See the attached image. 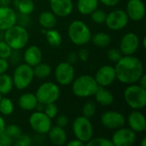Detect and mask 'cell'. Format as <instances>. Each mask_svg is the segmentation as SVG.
<instances>
[{
	"label": "cell",
	"instance_id": "obj_1",
	"mask_svg": "<svg viewBox=\"0 0 146 146\" xmlns=\"http://www.w3.org/2000/svg\"><path fill=\"white\" fill-rule=\"evenodd\" d=\"M114 67L116 80L125 85L138 83L140 77L145 74L142 61L134 55L122 56Z\"/></svg>",
	"mask_w": 146,
	"mask_h": 146
},
{
	"label": "cell",
	"instance_id": "obj_2",
	"mask_svg": "<svg viewBox=\"0 0 146 146\" xmlns=\"http://www.w3.org/2000/svg\"><path fill=\"white\" fill-rule=\"evenodd\" d=\"M3 40L13 50H21L27 45L29 42V33L23 26L15 24L4 31Z\"/></svg>",
	"mask_w": 146,
	"mask_h": 146
},
{
	"label": "cell",
	"instance_id": "obj_3",
	"mask_svg": "<svg viewBox=\"0 0 146 146\" xmlns=\"http://www.w3.org/2000/svg\"><path fill=\"white\" fill-rule=\"evenodd\" d=\"M71 85L74 95L80 98L94 96L99 87L94 76L90 74H82L74 78Z\"/></svg>",
	"mask_w": 146,
	"mask_h": 146
},
{
	"label": "cell",
	"instance_id": "obj_4",
	"mask_svg": "<svg viewBox=\"0 0 146 146\" xmlns=\"http://www.w3.org/2000/svg\"><path fill=\"white\" fill-rule=\"evenodd\" d=\"M92 35L90 27L81 20H74L68 27V36L70 41L77 46L87 44L91 41Z\"/></svg>",
	"mask_w": 146,
	"mask_h": 146
},
{
	"label": "cell",
	"instance_id": "obj_5",
	"mask_svg": "<svg viewBox=\"0 0 146 146\" xmlns=\"http://www.w3.org/2000/svg\"><path fill=\"white\" fill-rule=\"evenodd\" d=\"M123 98L129 108L141 110L146 105V89L137 83L128 85L123 92Z\"/></svg>",
	"mask_w": 146,
	"mask_h": 146
},
{
	"label": "cell",
	"instance_id": "obj_6",
	"mask_svg": "<svg viewBox=\"0 0 146 146\" xmlns=\"http://www.w3.org/2000/svg\"><path fill=\"white\" fill-rule=\"evenodd\" d=\"M34 78L33 67L25 62L18 64L12 75L14 87H15L17 90L23 91L30 86Z\"/></svg>",
	"mask_w": 146,
	"mask_h": 146
},
{
	"label": "cell",
	"instance_id": "obj_7",
	"mask_svg": "<svg viewBox=\"0 0 146 146\" xmlns=\"http://www.w3.org/2000/svg\"><path fill=\"white\" fill-rule=\"evenodd\" d=\"M38 102L43 104L56 103L61 95L59 86L52 81H45L42 83L34 93Z\"/></svg>",
	"mask_w": 146,
	"mask_h": 146
},
{
	"label": "cell",
	"instance_id": "obj_8",
	"mask_svg": "<svg viewBox=\"0 0 146 146\" xmlns=\"http://www.w3.org/2000/svg\"><path fill=\"white\" fill-rule=\"evenodd\" d=\"M72 131L76 139L85 145L93 138V126L89 118L80 115L76 117L72 123Z\"/></svg>",
	"mask_w": 146,
	"mask_h": 146
},
{
	"label": "cell",
	"instance_id": "obj_9",
	"mask_svg": "<svg viewBox=\"0 0 146 146\" xmlns=\"http://www.w3.org/2000/svg\"><path fill=\"white\" fill-rule=\"evenodd\" d=\"M54 78L58 86H70L75 78V69L74 65L68 62L58 63L54 70Z\"/></svg>",
	"mask_w": 146,
	"mask_h": 146
},
{
	"label": "cell",
	"instance_id": "obj_10",
	"mask_svg": "<svg viewBox=\"0 0 146 146\" xmlns=\"http://www.w3.org/2000/svg\"><path fill=\"white\" fill-rule=\"evenodd\" d=\"M28 123L33 131L36 133L44 135L47 134L52 127V121L43 111L33 112L28 119Z\"/></svg>",
	"mask_w": 146,
	"mask_h": 146
},
{
	"label": "cell",
	"instance_id": "obj_11",
	"mask_svg": "<svg viewBox=\"0 0 146 146\" xmlns=\"http://www.w3.org/2000/svg\"><path fill=\"white\" fill-rule=\"evenodd\" d=\"M129 22L126 11L122 9H116L107 14L105 25L112 31H119L125 28Z\"/></svg>",
	"mask_w": 146,
	"mask_h": 146
},
{
	"label": "cell",
	"instance_id": "obj_12",
	"mask_svg": "<svg viewBox=\"0 0 146 146\" xmlns=\"http://www.w3.org/2000/svg\"><path fill=\"white\" fill-rule=\"evenodd\" d=\"M103 127L110 130H116L126 125L127 119L125 115L116 110H107L100 117Z\"/></svg>",
	"mask_w": 146,
	"mask_h": 146
},
{
	"label": "cell",
	"instance_id": "obj_13",
	"mask_svg": "<svg viewBox=\"0 0 146 146\" xmlns=\"http://www.w3.org/2000/svg\"><path fill=\"white\" fill-rule=\"evenodd\" d=\"M137 139V134L129 127H120L115 131L111 141L114 146H131Z\"/></svg>",
	"mask_w": 146,
	"mask_h": 146
},
{
	"label": "cell",
	"instance_id": "obj_14",
	"mask_svg": "<svg viewBox=\"0 0 146 146\" xmlns=\"http://www.w3.org/2000/svg\"><path fill=\"white\" fill-rule=\"evenodd\" d=\"M140 45V39L135 33H127L121 38L119 50L123 56L134 55Z\"/></svg>",
	"mask_w": 146,
	"mask_h": 146
},
{
	"label": "cell",
	"instance_id": "obj_15",
	"mask_svg": "<svg viewBox=\"0 0 146 146\" xmlns=\"http://www.w3.org/2000/svg\"><path fill=\"white\" fill-rule=\"evenodd\" d=\"M94 78L99 86H103V87L110 86L116 80L115 67L112 65H104L100 67L97 70Z\"/></svg>",
	"mask_w": 146,
	"mask_h": 146
},
{
	"label": "cell",
	"instance_id": "obj_16",
	"mask_svg": "<svg viewBox=\"0 0 146 146\" xmlns=\"http://www.w3.org/2000/svg\"><path fill=\"white\" fill-rule=\"evenodd\" d=\"M125 11L129 20L140 21L145 16V5L142 0H128Z\"/></svg>",
	"mask_w": 146,
	"mask_h": 146
},
{
	"label": "cell",
	"instance_id": "obj_17",
	"mask_svg": "<svg viewBox=\"0 0 146 146\" xmlns=\"http://www.w3.org/2000/svg\"><path fill=\"white\" fill-rule=\"evenodd\" d=\"M50 8L57 17H67L74 9L73 0H50Z\"/></svg>",
	"mask_w": 146,
	"mask_h": 146
},
{
	"label": "cell",
	"instance_id": "obj_18",
	"mask_svg": "<svg viewBox=\"0 0 146 146\" xmlns=\"http://www.w3.org/2000/svg\"><path fill=\"white\" fill-rule=\"evenodd\" d=\"M128 127L133 132L144 133L146 130V121L145 115L140 110H133L127 118Z\"/></svg>",
	"mask_w": 146,
	"mask_h": 146
},
{
	"label": "cell",
	"instance_id": "obj_19",
	"mask_svg": "<svg viewBox=\"0 0 146 146\" xmlns=\"http://www.w3.org/2000/svg\"><path fill=\"white\" fill-rule=\"evenodd\" d=\"M17 21V15L9 6H0V31H5Z\"/></svg>",
	"mask_w": 146,
	"mask_h": 146
},
{
	"label": "cell",
	"instance_id": "obj_20",
	"mask_svg": "<svg viewBox=\"0 0 146 146\" xmlns=\"http://www.w3.org/2000/svg\"><path fill=\"white\" fill-rule=\"evenodd\" d=\"M43 53L41 49L37 45H30L23 53L24 62L31 67H34L42 62Z\"/></svg>",
	"mask_w": 146,
	"mask_h": 146
},
{
	"label": "cell",
	"instance_id": "obj_21",
	"mask_svg": "<svg viewBox=\"0 0 146 146\" xmlns=\"http://www.w3.org/2000/svg\"><path fill=\"white\" fill-rule=\"evenodd\" d=\"M47 134H48L50 142L54 145H66L68 141V135L63 127H61L58 126L51 127Z\"/></svg>",
	"mask_w": 146,
	"mask_h": 146
},
{
	"label": "cell",
	"instance_id": "obj_22",
	"mask_svg": "<svg viewBox=\"0 0 146 146\" xmlns=\"http://www.w3.org/2000/svg\"><path fill=\"white\" fill-rule=\"evenodd\" d=\"M38 99L34 93L25 92L18 98V106L24 111H33L36 109Z\"/></svg>",
	"mask_w": 146,
	"mask_h": 146
},
{
	"label": "cell",
	"instance_id": "obj_23",
	"mask_svg": "<svg viewBox=\"0 0 146 146\" xmlns=\"http://www.w3.org/2000/svg\"><path fill=\"white\" fill-rule=\"evenodd\" d=\"M95 102L101 106H110L115 101V96L114 94L106 87L99 86L97 90L96 93L94 94Z\"/></svg>",
	"mask_w": 146,
	"mask_h": 146
},
{
	"label": "cell",
	"instance_id": "obj_24",
	"mask_svg": "<svg viewBox=\"0 0 146 146\" xmlns=\"http://www.w3.org/2000/svg\"><path fill=\"white\" fill-rule=\"evenodd\" d=\"M38 23L44 29L54 28L57 23V16L52 11H43L38 15Z\"/></svg>",
	"mask_w": 146,
	"mask_h": 146
},
{
	"label": "cell",
	"instance_id": "obj_25",
	"mask_svg": "<svg viewBox=\"0 0 146 146\" xmlns=\"http://www.w3.org/2000/svg\"><path fill=\"white\" fill-rule=\"evenodd\" d=\"M98 0H78L77 9L82 15H90L96 9L98 8Z\"/></svg>",
	"mask_w": 146,
	"mask_h": 146
},
{
	"label": "cell",
	"instance_id": "obj_26",
	"mask_svg": "<svg viewBox=\"0 0 146 146\" xmlns=\"http://www.w3.org/2000/svg\"><path fill=\"white\" fill-rule=\"evenodd\" d=\"M91 41L92 44L100 48H106L111 43V37L109 33L104 32H98L92 35Z\"/></svg>",
	"mask_w": 146,
	"mask_h": 146
},
{
	"label": "cell",
	"instance_id": "obj_27",
	"mask_svg": "<svg viewBox=\"0 0 146 146\" xmlns=\"http://www.w3.org/2000/svg\"><path fill=\"white\" fill-rule=\"evenodd\" d=\"M33 68L34 77H36L39 80H44V79L48 78L52 72V68H51L50 65L46 62H39L36 66L33 67Z\"/></svg>",
	"mask_w": 146,
	"mask_h": 146
},
{
	"label": "cell",
	"instance_id": "obj_28",
	"mask_svg": "<svg viewBox=\"0 0 146 146\" xmlns=\"http://www.w3.org/2000/svg\"><path fill=\"white\" fill-rule=\"evenodd\" d=\"M14 88V82L12 76L4 73L0 74V93L3 95H8L11 92Z\"/></svg>",
	"mask_w": 146,
	"mask_h": 146
},
{
	"label": "cell",
	"instance_id": "obj_29",
	"mask_svg": "<svg viewBox=\"0 0 146 146\" xmlns=\"http://www.w3.org/2000/svg\"><path fill=\"white\" fill-rule=\"evenodd\" d=\"M15 6L22 15L32 14L35 9V3L33 0H15Z\"/></svg>",
	"mask_w": 146,
	"mask_h": 146
},
{
	"label": "cell",
	"instance_id": "obj_30",
	"mask_svg": "<svg viewBox=\"0 0 146 146\" xmlns=\"http://www.w3.org/2000/svg\"><path fill=\"white\" fill-rule=\"evenodd\" d=\"M45 38L48 44L52 47H58L62 42V37L60 32L55 28L47 29L45 32Z\"/></svg>",
	"mask_w": 146,
	"mask_h": 146
},
{
	"label": "cell",
	"instance_id": "obj_31",
	"mask_svg": "<svg viewBox=\"0 0 146 146\" xmlns=\"http://www.w3.org/2000/svg\"><path fill=\"white\" fill-rule=\"evenodd\" d=\"M15 110V105L13 101L7 98L2 97L0 99V114L3 116H9L13 114Z\"/></svg>",
	"mask_w": 146,
	"mask_h": 146
},
{
	"label": "cell",
	"instance_id": "obj_32",
	"mask_svg": "<svg viewBox=\"0 0 146 146\" xmlns=\"http://www.w3.org/2000/svg\"><path fill=\"white\" fill-rule=\"evenodd\" d=\"M97 111V104L93 101H88L86 102L83 107H82V115H84L86 118H92Z\"/></svg>",
	"mask_w": 146,
	"mask_h": 146
},
{
	"label": "cell",
	"instance_id": "obj_33",
	"mask_svg": "<svg viewBox=\"0 0 146 146\" xmlns=\"http://www.w3.org/2000/svg\"><path fill=\"white\" fill-rule=\"evenodd\" d=\"M4 133H6L9 137H10L14 141L22 133L21 128L16 124H9L6 125L4 129Z\"/></svg>",
	"mask_w": 146,
	"mask_h": 146
},
{
	"label": "cell",
	"instance_id": "obj_34",
	"mask_svg": "<svg viewBox=\"0 0 146 146\" xmlns=\"http://www.w3.org/2000/svg\"><path fill=\"white\" fill-rule=\"evenodd\" d=\"M90 15H91L92 21L94 23L98 24V25H101V24H104L105 22V19H106V16H107V13L104 10L98 8Z\"/></svg>",
	"mask_w": 146,
	"mask_h": 146
},
{
	"label": "cell",
	"instance_id": "obj_35",
	"mask_svg": "<svg viewBox=\"0 0 146 146\" xmlns=\"http://www.w3.org/2000/svg\"><path fill=\"white\" fill-rule=\"evenodd\" d=\"M87 146H114L110 139L104 137L92 138L88 142L86 143Z\"/></svg>",
	"mask_w": 146,
	"mask_h": 146
},
{
	"label": "cell",
	"instance_id": "obj_36",
	"mask_svg": "<svg viewBox=\"0 0 146 146\" xmlns=\"http://www.w3.org/2000/svg\"><path fill=\"white\" fill-rule=\"evenodd\" d=\"M43 112L51 120L55 119L56 117V115H58V106L56 105V103H50V104H44Z\"/></svg>",
	"mask_w": 146,
	"mask_h": 146
},
{
	"label": "cell",
	"instance_id": "obj_37",
	"mask_svg": "<svg viewBox=\"0 0 146 146\" xmlns=\"http://www.w3.org/2000/svg\"><path fill=\"white\" fill-rule=\"evenodd\" d=\"M13 53V50L10 48V46L4 41H0V57L3 59H9L11 57Z\"/></svg>",
	"mask_w": 146,
	"mask_h": 146
},
{
	"label": "cell",
	"instance_id": "obj_38",
	"mask_svg": "<svg viewBox=\"0 0 146 146\" xmlns=\"http://www.w3.org/2000/svg\"><path fill=\"white\" fill-rule=\"evenodd\" d=\"M122 53L121 52V50H119V48H111L107 51V56L108 59L111 62H117L122 56Z\"/></svg>",
	"mask_w": 146,
	"mask_h": 146
},
{
	"label": "cell",
	"instance_id": "obj_39",
	"mask_svg": "<svg viewBox=\"0 0 146 146\" xmlns=\"http://www.w3.org/2000/svg\"><path fill=\"white\" fill-rule=\"evenodd\" d=\"M32 144V139L29 135L21 133L15 141H14V145L15 146H28Z\"/></svg>",
	"mask_w": 146,
	"mask_h": 146
},
{
	"label": "cell",
	"instance_id": "obj_40",
	"mask_svg": "<svg viewBox=\"0 0 146 146\" xmlns=\"http://www.w3.org/2000/svg\"><path fill=\"white\" fill-rule=\"evenodd\" d=\"M55 119H56V124L58 127L65 128L68 125L69 120H68V117L65 115H57Z\"/></svg>",
	"mask_w": 146,
	"mask_h": 146
},
{
	"label": "cell",
	"instance_id": "obj_41",
	"mask_svg": "<svg viewBox=\"0 0 146 146\" xmlns=\"http://www.w3.org/2000/svg\"><path fill=\"white\" fill-rule=\"evenodd\" d=\"M0 144L2 146H9L14 144V140L9 137L6 133H3L0 134Z\"/></svg>",
	"mask_w": 146,
	"mask_h": 146
},
{
	"label": "cell",
	"instance_id": "obj_42",
	"mask_svg": "<svg viewBox=\"0 0 146 146\" xmlns=\"http://www.w3.org/2000/svg\"><path fill=\"white\" fill-rule=\"evenodd\" d=\"M89 56H90V52L87 49H81L78 52L79 60H80L81 62H86L89 58Z\"/></svg>",
	"mask_w": 146,
	"mask_h": 146
},
{
	"label": "cell",
	"instance_id": "obj_43",
	"mask_svg": "<svg viewBox=\"0 0 146 146\" xmlns=\"http://www.w3.org/2000/svg\"><path fill=\"white\" fill-rule=\"evenodd\" d=\"M9 68V63L7 59H3L0 57V74H4L8 71Z\"/></svg>",
	"mask_w": 146,
	"mask_h": 146
},
{
	"label": "cell",
	"instance_id": "obj_44",
	"mask_svg": "<svg viewBox=\"0 0 146 146\" xmlns=\"http://www.w3.org/2000/svg\"><path fill=\"white\" fill-rule=\"evenodd\" d=\"M79 60V57H78V54L75 53V52H70L68 55V58H67V61L68 62H69L70 64H75L77 62V61Z\"/></svg>",
	"mask_w": 146,
	"mask_h": 146
},
{
	"label": "cell",
	"instance_id": "obj_45",
	"mask_svg": "<svg viewBox=\"0 0 146 146\" xmlns=\"http://www.w3.org/2000/svg\"><path fill=\"white\" fill-rule=\"evenodd\" d=\"M99 3H101L102 4L107 6V7H114L116 6L121 0H98Z\"/></svg>",
	"mask_w": 146,
	"mask_h": 146
},
{
	"label": "cell",
	"instance_id": "obj_46",
	"mask_svg": "<svg viewBox=\"0 0 146 146\" xmlns=\"http://www.w3.org/2000/svg\"><path fill=\"white\" fill-rule=\"evenodd\" d=\"M66 145L67 146H83L85 145V144L82 142V141H80V140H79L78 139H72V140H70V141H67V143H66Z\"/></svg>",
	"mask_w": 146,
	"mask_h": 146
},
{
	"label": "cell",
	"instance_id": "obj_47",
	"mask_svg": "<svg viewBox=\"0 0 146 146\" xmlns=\"http://www.w3.org/2000/svg\"><path fill=\"white\" fill-rule=\"evenodd\" d=\"M138 83H139V85L140 86H142L143 88H145L146 89V75L145 74H144L141 77H140V79H139V80L138 81Z\"/></svg>",
	"mask_w": 146,
	"mask_h": 146
},
{
	"label": "cell",
	"instance_id": "obj_48",
	"mask_svg": "<svg viewBox=\"0 0 146 146\" xmlns=\"http://www.w3.org/2000/svg\"><path fill=\"white\" fill-rule=\"evenodd\" d=\"M5 127H6L5 120L3 119V117L2 115H0V134L3 133L4 132Z\"/></svg>",
	"mask_w": 146,
	"mask_h": 146
},
{
	"label": "cell",
	"instance_id": "obj_49",
	"mask_svg": "<svg viewBox=\"0 0 146 146\" xmlns=\"http://www.w3.org/2000/svg\"><path fill=\"white\" fill-rule=\"evenodd\" d=\"M11 0H0V6H9Z\"/></svg>",
	"mask_w": 146,
	"mask_h": 146
},
{
	"label": "cell",
	"instance_id": "obj_50",
	"mask_svg": "<svg viewBox=\"0 0 146 146\" xmlns=\"http://www.w3.org/2000/svg\"><path fill=\"white\" fill-rule=\"evenodd\" d=\"M140 145L146 146V138H143V139H142V140H141V143H140Z\"/></svg>",
	"mask_w": 146,
	"mask_h": 146
},
{
	"label": "cell",
	"instance_id": "obj_51",
	"mask_svg": "<svg viewBox=\"0 0 146 146\" xmlns=\"http://www.w3.org/2000/svg\"><path fill=\"white\" fill-rule=\"evenodd\" d=\"M142 45H143V48L145 49L146 48V38L145 37L143 38V41H142Z\"/></svg>",
	"mask_w": 146,
	"mask_h": 146
},
{
	"label": "cell",
	"instance_id": "obj_52",
	"mask_svg": "<svg viewBox=\"0 0 146 146\" xmlns=\"http://www.w3.org/2000/svg\"><path fill=\"white\" fill-rule=\"evenodd\" d=\"M2 97H3V95H2V94H1V93H0V99H1V98H2Z\"/></svg>",
	"mask_w": 146,
	"mask_h": 146
},
{
	"label": "cell",
	"instance_id": "obj_53",
	"mask_svg": "<svg viewBox=\"0 0 146 146\" xmlns=\"http://www.w3.org/2000/svg\"><path fill=\"white\" fill-rule=\"evenodd\" d=\"M0 146H2V145H1V144H0Z\"/></svg>",
	"mask_w": 146,
	"mask_h": 146
}]
</instances>
